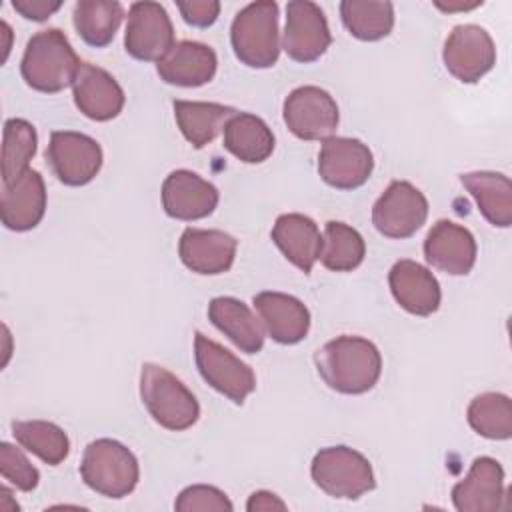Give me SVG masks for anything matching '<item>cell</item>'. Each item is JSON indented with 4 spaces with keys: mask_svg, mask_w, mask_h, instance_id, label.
I'll use <instances>...</instances> for the list:
<instances>
[{
    "mask_svg": "<svg viewBox=\"0 0 512 512\" xmlns=\"http://www.w3.org/2000/svg\"><path fill=\"white\" fill-rule=\"evenodd\" d=\"M324 384L340 394H364L382 374V356L376 344L362 336H338L314 354Z\"/></svg>",
    "mask_w": 512,
    "mask_h": 512,
    "instance_id": "cell-1",
    "label": "cell"
},
{
    "mask_svg": "<svg viewBox=\"0 0 512 512\" xmlns=\"http://www.w3.org/2000/svg\"><path fill=\"white\" fill-rule=\"evenodd\" d=\"M80 64L66 34L58 28H48L28 40L20 72L32 90L54 94L74 84Z\"/></svg>",
    "mask_w": 512,
    "mask_h": 512,
    "instance_id": "cell-2",
    "label": "cell"
},
{
    "mask_svg": "<svg viewBox=\"0 0 512 512\" xmlns=\"http://www.w3.org/2000/svg\"><path fill=\"white\" fill-rule=\"evenodd\" d=\"M140 398L154 422L166 430H188L200 416L196 396L170 370L158 364H142Z\"/></svg>",
    "mask_w": 512,
    "mask_h": 512,
    "instance_id": "cell-3",
    "label": "cell"
},
{
    "mask_svg": "<svg viewBox=\"0 0 512 512\" xmlns=\"http://www.w3.org/2000/svg\"><path fill=\"white\" fill-rule=\"evenodd\" d=\"M230 42L236 58L250 68H270L280 56L278 4L260 0L244 6L232 20Z\"/></svg>",
    "mask_w": 512,
    "mask_h": 512,
    "instance_id": "cell-4",
    "label": "cell"
},
{
    "mask_svg": "<svg viewBox=\"0 0 512 512\" xmlns=\"http://www.w3.org/2000/svg\"><path fill=\"white\" fill-rule=\"evenodd\" d=\"M80 476L90 490L106 498H124L136 488L140 468L136 456L122 442L98 438L84 448Z\"/></svg>",
    "mask_w": 512,
    "mask_h": 512,
    "instance_id": "cell-5",
    "label": "cell"
},
{
    "mask_svg": "<svg viewBox=\"0 0 512 512\" xmlns=\"http://www.w3.org/2000/svg\"><path fill=\"white\" fill-rule=\"evenodd\" d=\"M310 476L322 492L342 500H356L376 486L368 458L348 446H328L316 452Z\"/></svg>",
    "mask_w": 512,
    "mask_h": 512,
    "instance_id": "cell-6",
    "label": "cell"
},
{
    "mask_svg": "<svg viewBox=\"0 0 512 512\" xmlns=\"http://www.w3.org/2000/svg\"><path fill=\"white\" fill-rule=\"evenodd\" d=\"M194 358L202 378L234 404H242L254 392L256 376L252 368L200 332L194 336Z\"/></svg>",
    "mask_w": 512,
    "mask_h": 512,
    "instance_id": "cell-7",
    "label": "cell"
},
{
    "mask_svg": "<svg viewBox=\"0 0 512 512\" xmlns=\"http://www.w3.org/2000/svg\"><path fill=\"white\" fill-rule=\"evenodd\" d=\"M428 218L426 196L406 180H394L372 208V224L386 238H410Z\"/></svg>",
    "mask_w": 512,
    "mask_h": 512,
    "instance_id": "cell-8",
    "label": "cell"
},
{
    "mask_svg": "<svg viewBox=\"0 0 512 512\" xmlns=\"http://www.w3.org/2000/svg\"><path fill=\"white\" fill-rule=\"evenodd\" d=\"M46 158L54 176L66 186H84L92 182L102 168L100 144L72 130H54L50 134Z\"/></svg>",
    "mask_w": 512,
    "mask_h": 512,
    "instance_id": "cell-9",
    "label": "cell"
},
{
    "mask_svg": "<svg viewBox=\"0 0 512 512\" xmlns=\"http://www.w3.org/2000/svg\"><path fill=\"white\" fill-rule=\"evenodd\" d=\"M174 46V26L158 2H134L124 34L126 52L142 62H158Z\"/></svg>",
    "mask_w": 512,
    "mask_h": 512,
    "instance_id": "cell-10",
    "label": "cell"
},
{
    "mask_svg": "<svg viewBox=\"0 0 512 512\" xmlns=\"http://www.w3.org/2000/svg\"><path fill=\"white\" fill-rule=\"evenodd\" d=\"M442 60L456 80L474 84L496 64V46L482 26L460 24L448 34Z\"/></svg>",
    "mask_w": 512,
    "mask_h": 512,
    "instance_id": "cell-11",
    "label": "cell"
},
{
    "mask_svg": "<svg viewBox=\"0 0 512 512\" xmlns=\"http://www.w3.org/2000/svg\"><path fill=\"white\" fill-rule=\"evenodd\" d=\"M338 120L336 100L318 86H298L284 100V122L300 140L330 138Z\"/></svg>",
    "mask_w": 512,
    "mask_h": 512,
    "instance_id": "cell-12",
    "label": "cell"
},
{
    "mask_svg": "<svg viewBox=\"0 0 512 512\" xmlns=\"http://www.w3.org/2000/svg\"><path fill=\"white\" fill-rule=\"evenodd\" d=\"M374 156L358 138L330 136L318 154L320 178L338 190L360 188L372 174Z\"/></svg>",
    "mask_w": 512,
    "mask_h": 512,
    "instance_id": "cell-13",
    "label": "cell"
},
{
    "mask_svg": "<svg viewBox=\"0 0 512 512\" xmlns=\"http://www.w3.org/2000/svg\"><path fill=\"white\" fill-rule=\"evenodd\" d=\"M332 34L324 12L310 0H292L286 6L282 48L294 62H314L330 46Z\"/></svg>",
    "mask_w": 512,
    "mask_h": 512,
    "instance_id": "cell-14",
    "label": "cell"
},
{
    "mask_svg": "<svg viewBox=\"0 0 512 512\" xmlns=\"http://www.w3.org/2000/svg\"><path fill=\"white\" fill-rule=\"evenodd\" d=\"M476 252L472 232L452 220H438L424 240L426 262L450 276L468 274L476 262Z\"/></svg>",
    "mask_w": 512,
    "mask_h": 512,
    "instance_id": "cell-15",
    "label": "cell"
},
{
    "mask_svg": "<svg viewBox=\"0 0 512 512\" xmlns=\"http://www.w3.org/2000/svg\"><path fill=\"white\" fill-rule=\"evenodd\" d=\"M218 190L192 170H174L162 184V206L170 218L200 220L218 206Z\"/></svg>",
    "mask_w": 512,
    "mask_h": 512,
    "instance_id": "cell-16",
    "label": "cell"
},
{
    "mask_svg": "<svg viewBox=\"0 0 512 512\" xmlns=\"http://www.w3.org/2000/svg\"><path fill=\"white\" fill-rule=\"evenodd\" d=\"M504 470L498 460L480 456L468 474L454 484L452 504L458 512H494L502 508Z\"/></svg>",
    "mask_w": 512,
    "mask_h": 512,
    "instance_id": "cell-17",
    "label": "cell"
},
{
    "mask_svg": "<svg viewBox=\"0 0 512 512\" xmlns=\"http://www.w3.org/2000/svg\"><path fill=\"white\" fill-rule=\"evenodd\" d=\"M238 242L234 236L222 230L186 228L178 242V254L182 264L204 276L228 272L234 264Z\"/></svg>",
    "mask_w": 512,
    "mask_h": 512,
    "instance_id": "cell-18",
    "label": "cell"
},
{
    "mask_svg": "<svg viewBox=\"0 0 512 512\" xmlns=\"http://www.w3.org/2000/svg\"><path fill=\"white\" fill-rule=\"evenodd\" d=\"M72 96L78 110L96 122L116 118L124 108V90L104 70L94 64L82 62L72 84Z\"/></svg>",
    "mask_w": 512,
    "mask_h": 512,
    "instance_id": "cell-19",
    "label": "cell"
},
{
    "mask_svg": "<svg viewBox=\"0 0 512 512\" xmlns=\"http://www.w3.org/2000/svg\"><path fill=\"white\" fill-rule=\"evenodd\" d=\"M254 308L264 330L278 344H298L310 330L308 308L290 294L260 292L254 296Z\"/></svg>",
    "mask_w": 512,
    "mask_h": 512,
    "instance_id": "cell-20",
    "label": "cell"
},
{
    "mask_svg": "<svg viewBox=\"0 0 512 512\" xmlns=\"http://www.w3.org/2000/svg\"><path fill=\"white\" fill-rule=\"evenodd\" d=\"M394 300L414 316H430L440 306V284L436 276L414 260H398L388 274Z\"/></svg>",
    "mask_w": 512,
    "mask_h": 512,
    "instance_id": "cell-21",
    "label": "cell"
},
{
    "mask_svg": "<svg viewBox=\"0 0 512 512\" xmlns=\"http://www.w3.org/2000/svg\"><path fill=\"white\" fill-rule=\"evenodd\" d=\"M216 66L218 58L210 46L194 40H182L156 62V72L166 84L196 88L214 78Z\"/></svg>",
    "mask_w": 512,
    "mask_h": 512,
    "instance_id": "cell-22",
    "label": "cell"
},
{
    "mask_svg": "<svg viewBox=\"0 0 512 512\" xmlns=\"http://www.w3.org/2000/svg\"><path fill=\"white\" fill-rule=\"evenodd\" d=\"M46 212V186L38 170L28 168L16 182L2 190V224L14 232H26L40 224Z\"/></svg>",
    "mask_w": 512,
    "mask_h": 512,
    "instance_id": "cell-23",
    "label": "cell"
},
{
    "mask_svg": "<svg viewBox=\"0 0 512 512\" xmlns=\"http://www.w3.org/2000/svg\"><path fill=\"white\" fill-rule=\"evenodd\" d=\"M272 240L280 252L302 272H310L320 258L322 236L316 222L304 214L288 212L276 218Z\"/></svg>",
    "mask_w": 512,
    "mask_h": 512,
    "instance_id": "cell-24",
    "label": "cell"
},
{
    "mask_svg": "<svg viewBox=\"0 0 512 512\" xmlns=\"http://www.w3.org/2000/svg\"><path fill=\"white\" fill-rule=\"evenodd\" d=\"M210 322L228 336L242 352L256 354L264 346V326L260 318L238 298L218 296L208 304Z\"/></svg>",
    "mask_w": 512,
    "mask_h": 512,
    "instance_id": "cell-25",
    "label": "cell"
},
{
    "mask_svg": "<svg viewBox=\"0 0 512 512\" xmlns=\"http://www.w3.org/2000/svg\"><path fill=\"white\" fill-rule=\"evenodd\" d=\"M464 188L472 194L482 216L498 228L512 224V182L500 172H466L460 176Z\"/></svg>",
    "mask_w": 512,
    "mask_h": 512,
    "instance_id": "cell-26",
    "label": "cell"
},
{
    "mask_svg": "<svg viewBox=\"0 0 512 512\" xmlns=\"http://www.w3.org/2000/svg\"><path fill=\"white\" fill-rule=\"evenodd\" d=\"M224 148L246 164H260L274 150V134L256 114L236 112L224 124Z\"/></svg>",
    "mask_w": 512,
    "mask_h": 512,
    "instance_id": "cell-27",
    "label": "cell"
},
{
    "mask_svg": "<svg viewBox=\"0 0 512 512\" xmlns=\"http://www.w3.org/2000/svg\"><path fill=\"white\" fill-rule=\"evenodd\" d=\"M236 110L232 106L216 104V102H190V100H174V118L182 132V136L194 146L204 148L210 144L228 118H232Z\"/></svg>",
    "mask_w": 512,
    "mask_h": 512,
    "instance_id": "cell-28",
    "label": "cell"
},
{
    "mask_svg": "<svg viewBox=\"0 0 512 512\" xmlns=\"http://www.w3.org/2000/svg\"><path fill=\"white\" fill-rule=\"evenodd\" d=\"M124 8L116 0H80L74 6L72 22L78 36L94 48H104L112 42Z\"/></svg>",
    "mask_w": 512,
    "mask_h": 512,
    "instance_id": "cell-29",
    "label": "cell"
},
{
    "mask_svg": "<svg viewBox=\"0 0 512 512\" xmlns=\"http://www.w3.org/2000/svg\"><path fill=\"white\" fill-rule=\"evenodd\" d=\"M340 18L346 30L364 42L386 38L394 28V6L386 0H344Z\"/></svg>",
    "mask_w": 512,
    "mask_h": 512,
    "instance_id": "cell-30",
    "label": "cell"
},
{
    "mask_svg": "<svg viewBox=\"0 0 512 512\" xmlns=\"http://www.w3.org/2000/svg\"><path fill=\"white\" fill-rule=\"evenodd\" d=\"M12 436L16 442L38 456L50 466H58L70 452V440L66 432L48 420H16L12 422Z\"/></svg>",
    "mask_w": 512,
    "mask_h": 512,
    "instance_id": "cell-31",
    "label": "cell"
},
{
    "mask_svg": "<svg viewBox=\"0 0 512 512\" xmlns=\"http://www.w3.org/2000/svg\"><path fill=\"white\" fill-rule=\"evenodd\" d=\"M366 244L360 232L344 222L330 220L324 226L320 262L332 272H350L364 260Z\"/></svg>",
    "mask_w": 512,
    "mask_h": 512,
    "instance_id": "cell-32",
    "label": "cell"
},
{
    "mask_svg": "<svg viewBox=\"0 0 512 512\" xmlns=\"http://www.w3.org/2000/svg\"><path fill=\"white\" fill-rule=\"evenodd\" d=\"M472 430L488 440H508L512 436V402L506 394H478L466 410Z\"/></svg>",
    "mask_w": 512,
    "mask_h": 512,
    "instance_id": "cell-33",
    "label": "cell"
},
{
    "mask_svg": "<svg viewBox=\"0 0 512 512\" xmlns=\"http://www.w3.org/2000/svg\"><path fill=\"white\" fill-rule=\"evenodd\" d=\"M36 130L24 118H8L2 136V184L16 182L36 154Z\"/></svg>",
    "mask_w": 512,
    "mask_h": 512,
    "instance_id": "cell-34",
    "label": "cell"
},
{
    "mask_svg": "<svg viewBox=\"0 0 512 512\" xmlns=\"http://www.w3.org/2000/svg\"><path fill=\"white\" fill-rule=\"evenodd\" d=\"M0 474L6 482L22 492L34 490L40 480L38 468L30 464V460L18 446L8 442L0 444Z\"/></svg>",
    "mask_w": 512,
    "mask_h": 512,
    "instance_id": "cell-35",
    "label": "cell"
},
{
    "mask_svg": "<svg viewBox=\"0 0 512 512\" xmlns=\"http://www.w3.org/2000/svg\"><path fill=\"white\" fill-rule=\"evenodd\" d=\"M174 508L178 512H196V510H216V512H232L234 506L228 500V496L218 490L216 486H208V484H194L184 488L176 502Z\"/></svg>",
    "mask_w": 512,
    "mask_h": 512,
    "instance_id": "cell-36",
    "label": "cell"
},
{
    "mask_svg": "<svg viewBox=\"0 0 512 512\" xmlns=\"http://www.w3.org/2000/svg\"><path fill=\"white\" fill-rule=\"evenodd\" d=\"M184 22L196 28L212 26L220 14V2L216 0H190L176 4Z\"/></svg>",
    "mask_w": 512,
    "mask_h": 512,
    "instance_id": "cell-37",
    "label": "cell"
},
{
    "mask_svg": "<svg viewBox=\"0 0 512 512\" xmlns=\"http://www.w3.org/2000/svg\"><path fill=\"white\" fill-rule=\"evenodd\" d=\"M60 0H12V8L26 20L42 22L60 10Z\"/></svg>",
    "mask_w": 512,
    "mask_h": 512,
    "instance_id": "cell-38",
    "label": "cell"
},
{
    "mask_svg": "<svg viewBox=\"0 0 512 512\" xmlns=\"http://www.w3.org/2000/svg\"><path fill=\"white\" fill-rule=\"evenodd\" d=\"M248 512H270V510H286V504L272 492L268 490H258L250 494L246 502Z\"/></svg>",
    "mask_w": 512,
    "mask_h": 512,
    "instance_id": "cell-39",
    "label": "cell"
},
{
    "mask_svg": "<svg viewBox=\"0 0 512 512\" xmlns=\"http://www.w3.org/2000/svg\"><path fill=\"white\" fill-rule=\"evenodd\" d=\"M482 2H470V4H466V2H454V4H442V2H436V6L440 8V10H444V12H454V10H472V8H476V6H480Z\"/></svg>",
    "mask_w": 512,
    "mask_h": 512,
    "instance_id": "cell-40",
    "label": "cell"
},
{
    "mask_svg": "<svg viewBox=\"0 0 512 512\" xmlns=\"http://www.w3.org/2000/svg\"><path fill=\"white\" fill-rule=\"evenodd\" d=\"M2 34H4V56H2V62H6V58H8V52H10V38H12V32H10V26L2 20Z\"/></svg>",
    "mask_w": 512,
    "mask_h": 512,
    "instance_id": "cell-41",
    "label": "cell"
}]
</instances>
